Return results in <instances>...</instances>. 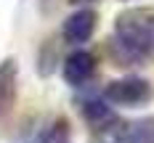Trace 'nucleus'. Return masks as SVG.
I'll use <instances>...</instances> for the list:
<instances>
[{
	"mask_svg": "<svg viewBox=\"0 0 154 143\" xmlns=\"http://www.w3.org/2000/svg\"><path fill=\"white\" fill-rule=\"evenodd\" d=\"M80 111H82V119H85L93 130L106 133V130L120 125V119H117V114L112 111V106H106V101H101V98H82V101H80Z\"/></svg>",
	"mask_w": 154,
	"mask_h": 143,
	"instance_id": "423d86ee",
	"label": "nucleus"
},
{
	"mask_svg": "<svg viewBox=\"0 0 154 143\" xmlns=\"http://www.w3.org/2000/svg\"><path fill=\"white\" fill-rule=\"evenodd\" d=\"M152 98H154V88H152V82L143 79V77L114 79V82H109L106 88H104V101L114 103V106H128V109H133V106L149 103Z\"/></svg>",
	"mask_w": 154,
	"mask_h": 143,
	"instance_id": "f03ea898",
	"label": "nucleus"
},
{
	"mask_svg": "<svg viewBox=\"0 0 154 143\" xmlns=\"http://www.w3.org/2000/svg\"><path fill=\"white\" fill-rule=\"evenodd\" d=\"M72 3H77V0H72Z\"/></svg>",
	"mask_w": 154,
	"mask_h": 143,
	"instance_id": "9d476101",
	"label": "nucleus"
},
{
	"mask_svg": "<svg viewBox=\"0 0 154 143\" xmlns=\"http://www.w3.org/2000/svg\"><path fill=\"white\" fill-rule=\"evenodd\" d=\"M53 64H56V48L48 40L45 45H43V50H40V74H51L53 72Z\"/></svg>",
	"mask_w": 154,
	"mask_h": 143,
	"instance_id": "1a4fd4ad",
	"label": "nucleus"
},
{
	"mask_svg": "<svg viewBox=\"0 0 154 143\" xmlns=\"http://www.w3.org/2000/svg\"><path fill=\"white\" fill-rule=\"evenodd\" d=\"M96 24H98V13L93 8H80V11H75L72 16H66V21H64V27H61L64 43H69V45L88 43L93 37V32H96Z\"/></svg>",
	"mask_w": 154,
	"mask_h": 143,
	"instance_id": "20e7f679",
	"label": "nucleus"
},
{
	"mask_svg": "<svg viewBox=\"0 0 154 143\" xmlns=\"http://www.w3.org/2000/svg\"><path fill=\"white\" fill-rule=\"evenodd\" d=\"M96 69H98V58L93 56L91 50H82V48L72 50L61 64V74L66 79V85H72V88L88 85L96 77Z\"/></svg>",
	"mask_w": 154,
	"mask_h": 143,
	"instance_id": "7ed1b4c3",
	"label": "nucleus"
},
{
	"mask_svg": "<svg viewBox=\"0 0 154 143\" xmlns=\"http://www.w3.org/2000/svg\"><path fill=\"white\" fill-rule=\"evenodd\" d=\"M40 143H72V130H69V122L59 117L56 122H51L45 127V133L40 135Z\"/></svg>",
	"mask_w": 154,
	"mask_h": 143,
	"instance_id": "6e6552de",
	"label": "nucleus"
},
{
	"mask_svg": "<svg viewBox=\"0 0 154 143\" xmlns=\"http://www.w3.org/2000/svg\"><path fill=\"white\" fill-rule=\"evenodd\" d=\"M19 93V64L14 56L0 61V122L11 114Z\"/></svg>",
	"mask_w": 154,
	"mask_h": 143,
	"instance_id": "39448f33",
	"label": "nucleus"
},
{
	"mask_svg": "<svg viewBox=\"0 0 154 143\" xmlns=\"http://www.w3.org/2000/svg\"><path fill=\"white\" fill-rule=\"evenodd\" d=\"M112 58L120 66H143L154 56V5L125 8L114 19V34L109 40Z\"/></svg>",
	"mask_w": 154,
	"mask_h": 143,
	"instance_id": "f257e3e1",
	"label": "nucleus"
},
{
	"mask_svg": "<svg viewBox=\"0 0 154 143\" xmlns=\"http://www.w3.org/2000/svg\"><path fill=\"white\" fill-rule=\"evenodd\" d=\"M117 143H154V117H143L138 122H120L114 130Z\"/></svg>",
	"mask_w": 154,
	"mask_h": 143,
	"instance_id": "0eeeda50",
	"label": "nucleus"
}]
</instances>
